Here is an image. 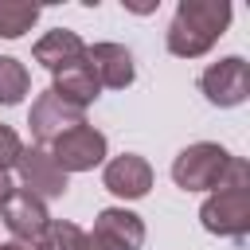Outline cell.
Returning <instances> with one entry per match:
<instances>
[{
	"label": "cell",
	"mask_w": 250,
	"mask_h": 250,
	"mask_svg": "<svg viewBox=\"0 0 250 250\" xmlns=\"http://www.w3.org/2000/svg\"><path fill=\"white\" fill-rule=\"evenodd\" d=\"M35 62L39 66H47L51 74L55 70H62V66H70V62H78L82 55H86V43L78 39V31H66V27H55V31H47L39 43H35Z\"/></svg>",
	"instance_id": "4fadbf2b"
},
{
	"label": "cell",
	"mask_w": 250,
	"mask_h": 250,
	"mask_svg": "<svg viewBox=\"0 0 250 250\" xmlns=\"http://www.w3.org/2000/svg\"><path fill=\"white\" fill-rule=\"evenodd\" d=\"M105 133H98L94 125H74L66 129L62 137L51 141V160L62 168V172H90L105 160Z\"/></svg>",
	"instance_id": "5b68a950"
},
{
	"label": "cell",
	"mask_w": 250,
	"mask_h": 250,
	"mask_svg": "<svg viewBox=\"0 0 250 250\" xmlns=\"http://www.w3.org/2000/svg\"><path fill=\"white\" fill-rule=\"evenodd\" d=\"M0 250H39V246H27V242H16L12 238V242H0Z\"/></svg>",
	"instance_id": "ac0fdd59"
},
{
	"label": "cell",
	"mask_w": 250,
	"mask_h": 250,
	"mask_svg": "<svg viewBox=\"0 0 250 250\" xmlns=\"http://www.w3.org/2000/svg\"><path fill=\"white\" fill-rule=\"evenodd\" d=\"M82 113H86V109L66 105V102H62L55 90H43V94L31 102L27 125H31V137H35L39 145H51V141H55V137H62L66 129L82 125Z\"/></svg>",
	"instance_id": "ba28073f"
},
{
	"label": "cell",
	"mask_w": 250,
	"mask_h": 250,
	"mask_svg": "<svg viewBox=\"0 0 250 250\" xmlns=\"http://www.w3.org/2000/svg\"><path fill=\"white\" fill-rule=\"evenodd\" d=\"M0 219H4V227L12 230V238H16V242H27V246H43L47 234H51V215H47V207H43L35 195H27L23 188H16V191L0 203Z\"/></svg>",
	"instance_id": "8992f818"
},
{
	"label": "cell",
	"mask_w": 250,
	"mask_h": 250,
	"mask_svg": "<svg viewBox=\"0 0 250 250\" xmlns=\"http://www.w3.org/2000/svg\"><path fill=\"white\" fill-rule=\"evenodd\" d=\"M51 90L66 102V105H78V109H86L94 98H98V78H94V70H90V62H86V55L78 59V62H70V66H62V70H55V82H51Z\"/></svg>",
	"instance_id": "7c38bea8"
},
{
	"label": "cell",
	"mask_w": 250,
	"mask_h": 250,
	"mask_svg": "<svg viewBox=\"0 0 250 250\" xmlns=\"http://www.w3.org/2000/svg\"><path fill=\"white\" fill-rule=\"evenodd\" d=\"M27 86H31L27 66L20 59H12V55H0V105H20Z\"/></svg>",
	"instance_id": "5bb4252c"
},
{
	"label": "cell",
	"mask_w": 250,
	"mask_h": 250,
	"mask_svg": "<svg viewBox=\"0 0 250 250\" xmlns=\"http://www.w3.org/2000/svg\"><path fill=\"white\" fill-rule=\"evenodd\" d=\"M16 172H20L23 191L35 195L39 203H43V199H59V195H66V172L51 160L47 148H23L20 160H16Z\"/></svg>",
	"instance_id": "52a82bcc"
},
{
	"label": "cell",
	"mask_w": 250,
	"mask_h": 250,
	"mask_svg": "<svg viewBox=\"0 0 250 250\" xmlns=\"http://www.w3.org/2000/svg\"><path fill=\"white\" fill-rule=\"evenodd\" d=\"M12 191H16V184H12V176H8V172H0V203H4V199H8Z\"/></svg>",
	"instance_id": "e0dca14e"
},
{
	"label": "cell",
	"mask_w": 250,
	"mask_h": 250,
	"mask_svg": "<svg viewBox=\"0 0 250 250\" xmlns=\"http://www.w3.org/2000/svg\"><path fill=\"white\" fill-rule=\"evenodd\" d=\"M35 20H39V8L35 4L0 0V39H20L23 31H31Z\"/></svg>",
	"instance_id": "9a60e30c"
},
{
	"label": "cell",
	"mask_w": 250,
	"mask_h": 250,
	"mask_svg": "<svg viewBox=\"0 0 250 250\" xmlns=\"http://www.w3.org/2000/svg\"><path fill=\"white\" fill-rule=\"evenodd\" d=\"M102 180H105V188H109L113 195H121V199H141V195H148V188H152V168H148L145 156L121 152V156H113V160L105 164Z\"/></svg>",
	"instance_id": "8fae6325"
},
{
	"label": "cell",
	"mask_w": 250,
	"mask_h": 250,
	"mask_svg": "<svg viewBox=\"0 0 250 250\" xmlns=\"http://www.w3.org/2000/svg\"><path fill=\"white\" fill-rule=\"evenodd\" d=\"M199 90L211 105L219 109H230V105H242L250 98V62L242 55H227L219 62H211L199 78Z\"/></svg>",
	"instance_id": "277c9868"
},
{
	"label": "cell",
	"mask_w": 250,
	"mask_h": 250,
	"mask_svg": "<svg viewBox=\"0 0 250 250\" xmlns=\"http://www.w3.org/2000/svg\"><path fill=\"white\" fill-rule=\"evenodd\" d=\"M230 152L215 141H199V145H188L176 160H172V180L176 188L184 191H215L227 184L230 176Z\"/></svg>",
	"instance_id": "7a4b0ae2"
},
{
	"label": "cell",
	"mask_w": 250,
	"mask_h": 250,
	"mask_svg": "<svg viewBox=\"0 0 250 250\" xmlns=\"http://www.w3.org/2000/svg\"><path fill=\"white\" fill-rule=\"evenodd\" d=\"M199 219H203V227L211 234L242 242L250 234V184H223V188H215L203 199Z\"/></svg>",
	"instance_id": "3957f363"
},
{
	"label": "cell",
	"mask_w": 250,
	"mask_h": 250,
	"mask_svg": "<svg viewBox=\"0 0 250 250\" xmlns=\"http://www.w3.org/2000/svg\"><path fill=\"white\" fill-rule=\"evenodd\" d=\"M227 23H230L227 0H180L168 23V51L180 59H199L219 43Z\"/></svg>",
	"instance_id": "6da1fadb"
},
{
	"label": "cell",
	"mask_w": 250,
	"mask_h": 250,
	"mask_svg": "<svg viewBox=\"0 0 250 250\" xmlns=\"http://www.w3.org/2000/svg\"><path fill=\"white\" fill-rule=\"evenodd\" d=\"M86 62H90L98 86H105V90H125L137 78L133 55L121 43H94V47H86Z\"/></svg>",
	"instance_id": "30bf717a"
},
{
	"label": "cell",
	"mask_w": 250,
	"mask_h": 250,
	"mask_svg": "<svg viewBox=\"0 0 250 250\" xmlns=\"http://www.w3.org/2000/svg\"><path fill=\"white\" fill-rule=\"evenodd\" d=\"M90 234H94L105 250H141V242H145V223H141V215H133V211H125V207H105V211H98Z\"/></svg>",
	"instance_id": "9c48e42d"
},
{
	"label": "cell",
	"mask_w": 250,
	"mask_h": 250,
	"mask_svg": "<svg viewBox=\"0 0 250 250\" xmlns=\"http://www.w3.org/2000/svg\"><path fill=\"white\" fill-rule=\"evenodd\" d=\"M20 152H23V141H20V133H16V129H8V125H0V172L16 168Z\"/></svg>",
	"instance_id": "2e32d148"
}]
</instances>
